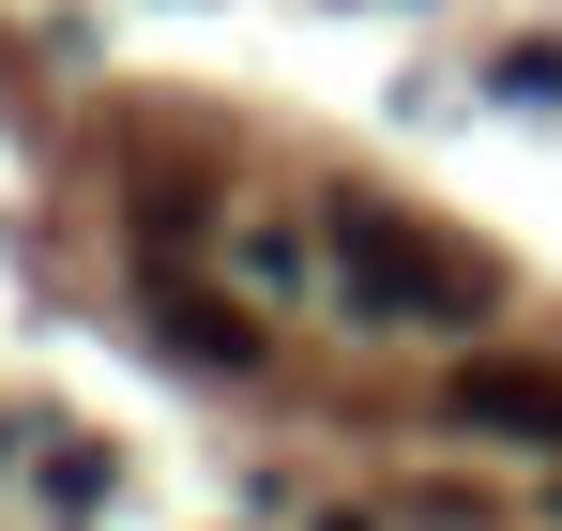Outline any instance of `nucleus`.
<instances>
[{"label":"nucleus","mask_w":562,"mask_h":531,"mask_svg":"<svg viewBox=\"0 0 562 531\" xmlns=\"http://www.w3.org/2000/svg\"><path fill=\"white\" fill-rule=\"evenodd\" d=\"M319 531H366V517H319Z\"/></svg>","instance_id":"7ed1b4c3"},{"label":"nucleus","mask_w":562,"mask_h":531,"mask_svg":"<svg viewBox=\"0 0 562 531\" xmlns=\"http://www.w3.org/2000/svg\"><path fill=\"white\" fill-rule=\"evenodd\" d=\"M335 289H350V319H395V335L426 319L441 335V319H486L502 273L471 244H441V228H411L395 197H335Z\"/></svg>","instance_id":"f257e3e1"},{"label":"nucleus","mask_w":562,"mask_h":531,"mask_svg":"<svg viewBox=\"0 0 562 531\" xmlns=\"http://www.w3.org/2000/svg\"><path fill=\"white\" fill-rule=\"evenodd\" d=\"M441 410H457L471 441H532V455H562V364H532V350H471Z\"/></svg>","instance_id":"f03ea898"}]
</instances>
